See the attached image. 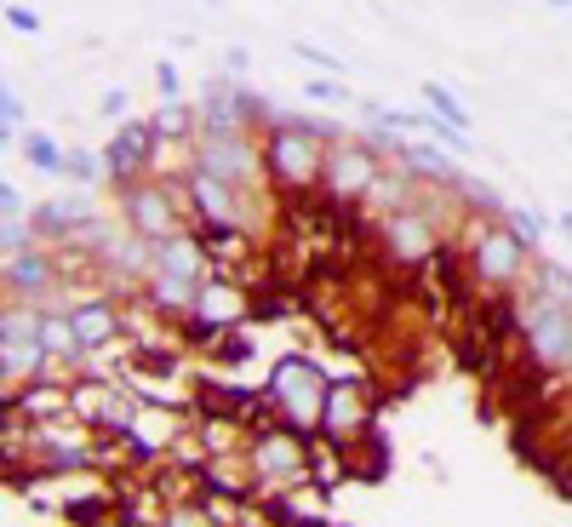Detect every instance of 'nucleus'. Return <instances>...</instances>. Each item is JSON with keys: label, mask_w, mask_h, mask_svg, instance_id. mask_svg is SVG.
I'll return each instance as SVG.
<instances>
[{"label": "nucleus", "mask_w": 572, "mask_h": 527, "mask_svg": "<svg viewBox=\"0 0 572 527\" xmlns=\"http://www.w3.org/2000/svg\"><path fill=\"white\" fill-rule=\"evenodd\" d=\"M453 241H458V258H464L469 287H476V293H521L526 264H533V247L509 230L504 207L493 218H464Z\"/></svg>", "instance_id": "f03ea898"}, {"label": "nucleus", "mask_w": 572, "mask_h": 527, "mask_svg": "<svg viewBox=\"0 0 572 527\" xmlns=\"http://www.w3.org/2000/svg\"><path fill=\"white\" fill-rule=\"evenodd\" d=\"M516 344L556 384L572 378V310L567 304H549L538 293H516Z\"/></svg>", "instance_id": "7ed1b4c3"}, {"label": "nucleus", "mask_w": 572, "mask_h": 527, "mask_svg": "<svg viewBox=\"0 0 572 527\" xmlns=\"http://www.w3.org/2000/svg\"><path fill=\"white\" fill-rule=\"evenodd\" d=\"M390 160L413 178V184H435V190H458V195L476 190V184H464V172L435 144H390Z\"/></svg>", "instance_id": "ddd939ff"}, {"label": "nucleus", "mask_w": 572, "mask_h": 527, "mask_svg": "<svg viewBox=\"0 0 572 527\" xmlns=\"http://www.w3.org/2000/svg\"><path fill=\"white\" fill-rule=\"evenodd\" d=\"M64 178H69V184H104V155L69 150V155H64Z\"/></svg>", "instance_id": "4be33fe9"}, {"label": "nucleus", "mask_w": 572, "mask_h": 527, "mask_svg": "<svg viewBox=\"0 0 572 527\" xmlns=\"http://www.w3.org/2000/svg\"><path fill=\"white\" fill-rule=\"evenodd\" d=\"M6 24H12L17 35H40V12H35V7H6Z\"/></svg>", "instance_id": "c85d7f7f"}, {"label": "nucleus", "mask_w": 572, "mask_h": 527, "mask_svg": "<svg viewBox=\"0 0 572 527\" xmlns=\"http://www.w3.org/2000/svg\"><path fill=\"white\" fill-rule=\"evenodd\" d=\"M195 167H207L223 184L263 195L270 178H263V138L252 127H235V132H195Z\"/></svg>", "instance_id": "6e6552de"}, {"label": "nucleus", "mask_w": 572, "mask_h": 527, "mask_svg": "<svg viewBox=\"0 0 572 527\" xmlns=\"http://www.w3.org/2000/svg\"><path fill=\"white\" fill-rule=\"evenodd\" d=\"M0 120H12V127H29V104L17 98V87L6 75H0Z\"/></svg>", "instance_id": "a878e982"}, {"label": "nucleus", "mask_w": 572, "mask_h": 527, "mask_svg": "<svg viewBox=\"0 0 572 527\" xmlns=\"http://www.w3.org/2000/svg\"><path fill=\"white\" fill-rule=\"evenodd\" d=\"M556 224H561V235H572V207H567V213L556 218Z\"/></svg>", "instance_id": "473e14b6"}, {"label": "nucleus", "mask_w": 572, "mask_h": 527, "mask_svg": "<svg viewBox=\"0 0 572 527\" xmlns=\"http://www.w3.org/2000/svg\"><path fill=\"white\" fill-rule=\"evenodd\" d=\"M57 516H64V527H115L120 522V499L109 488H98V493H64Z\"/></svg>", "instance_id": "4468645a"}, {"label": "nucleus", "mask_w": 572, "mask_h": 527, "mask_svg": "<svg viewBox=\"0 0 572 527\" xmlns=\"http://www.w3.org/2000/svg\"><path fill=\"white\" fill-rule=\"evenodd\" d=\"M390 441H384L378 430H366L361 441H350V448H343V464H350V481H384L390 476Z\"/></svg>", "instance_id": "2eb2a0df"}, {"label": "nucleus", "mask_w": 572, "mask_h": 527, "mask_svg": "<svg viewBox=\"0 0 572 527\" xmlns=\"http://www.w3.org/2000/svg\"><path fill=\"white\" fill-rule=\"evenodd\" d=\"M292 57H303L315 75H343V57H333V52H321L315 40H292Z\"/></svg>", "instance_id": "393cba45"}, {"label": "nucleus", "mask_w": 572, "mask_h": 527, "mask_svg": "<svg viewBox=\"0 0 572 527\" xmlns=\"http://www.w3.org/2000/svg\"><path fill=\"white\" fill-rule=\"evenodd\" d=\"M120 195V224L143 241H167L178 230H190V201H183V184H167V178H138V184L115 190Z\"/></svg>", "instance_id": "0eeeda50"}, {"label": "nucleus", "mask_w": 572, "mask_h": 527, "mask_svg": "<svg viewBox=\"0 0 572 527\" xmlns=\"http://www.w3.org/2000/svg\"><path fill=\"white\" fill-rule=\"evenodd\" d=\"M350 481V464H343V448L333 436H310V488H321V493H333V488H343Z\"/></svg>", "instance_id": "dca6fc26"}, {"label": "nucleus", "mask_w": 572, "mask_h": 527, "mask_svg": "<svg viewBox=\"0 0 572 527\" xmlns=\"http://www.w3.org/2000/svg\"><path fill=\"white\" fill-rule=\"evenodd\" d=\"M504 218H509V230H516L526 247H538V241L549 235V218L544 213H533V207H504Z\"/></svg>", "instance_id": "5701e85b"}, {"label": "nucleus", "mask_w": 572, "mask_h": 527, "mask_svg": "<svg viewBox=\"0 0 572 527\" xmlns=\"http://www.w3.org/2000/svg\"><path fill=\"white\" fill-rule=\"evenodd\" d=\"M549 7H572V0H549Z\"/></svg>", "instance_id": "72a5a7b5"}, {"label": "nucleus", "mask_w": 572, "mask_h": 527, "mask_svg": "<svg viewBox=\"0 0 572 527\" xmlns=\"http://www.w3.org/2000/svg\"><path fill=\"white\" fill-rule=\"evenodd\" d=\"M366 430H378V390L361 378H333L326 384V408H321V436L350 448Z\"/></svg>", "instance_id": "9d476101"}, {"label": "nucleus", "mask_w": 572, "mask_h": 527, "mask_svg": "<svg viewBox=\"0 0 572 527\" xmlns=\"http://www.w3.org/2000/svg\"><path fill=\"white\" fill-rule=\"evenodd\" d=\"M155 138H172V144H195L200 132V110L190 104V98H160V110L150 115Z\"/></svg>", "instance_id": "f3484780"}, {"label": "nucleus", "mask_w": 572, "mask_h": 527, "mask_svg": "<svg viewBox=\"0 0 572 527\" xmlns=\"http://www.w3.org/2000/svg\"><path fill=\"white\" fill-rule=\"evenodd\" d=\"M263 138V178L275 195H315L321 190V160H326V138H338L326 120H298V115H270Z\"/></svg>", "instance_id": "f257e3e1"}, {"label": "nucleus", "mask_w": 572, "mask_h": 527, "mask_svg": "<svg viewBox=\"0 0 572 527\" xmlns=\"http://www.w3.org/2000/svg\"><path fill=\"white\" fill-rule=\"evenodd\" d=\"M384 160L366 138H326V160H321V195L338 201V207H361L366 195H373V184L384 178Z\"/></svg>", "instance_id": "1a4fd4ad"}, {"label": "nucleus", "mask_w": 572, "mask_h": 527, "mask_svg": "<svg viewBox=\"0 0 572 527\" xmlns=\"http://www.w3.org/2000/svg\"><path fill=\"white\" fill-rule=\"evenodd\" d=\"M17 132H24V127H12V120H0V155H6V150L17 144Z\"/></svg>", "instance_id": "7c9ffc66"}, {"label": "nucleus", "mask_w": 572, "mask_h": 527, "mask_svg": "<svg viewBox=\"0 0 572 527\" xmlns=\"http://www.w3.org/2000/svg\"><path fill=\"white\" fill-rule=\"evenodd\" d=\"M521 293H538V298L567 304V310H572V270H567V264H556V258H533V264H526Z\"/></svg>", "instance_id": "a211bd4d"}, {"label": "nucleus", "mask_w": 572, "mask_h": 527, "mask_svg": "<svg viewBox=\"0 0 572 527\" xmlns=\"http://www.w3.org/2000/svg\"><path fill=\"white\" fill-rule=\"evenodd\" d=\"M326 384H333V378L321 373V361H310V356H281L270 384H263V396L275 401L281 424L315 436L321 430V408H326Z\"/></svg>", "instance_id": "423d86ee"}, {"label": "nucleus", "mask_w": 572, "mask_h": 527, "mask_svg": "<svg viewBox=\"0 0 572 527\" xmlns=\"http://www.w3.org/2000/svg\"><path fill=\"white\" fill-rule=\"evenodd\" d=\"M183 201H190L195 230L200 224H240V230H252V195L235 190V184H223V178H212L207 167H195L190 178H183Z\"/></svg>", "instance_id": "9b49d317"}, {"label": "nucleus", "mask_w": 572, "mask_h": 527, "mask_svg": "<svg viewBox=\"0 0 572 527\" xmlns=\"http://www.w3.org/2000/svg\"><path fill=\"white\" fill-rule=\"evenodd\" d=\"M303 92H310L315 104H350V80H343V75H310V80H303Z\"/></svg>", "instance_id": "b1692460"}, {"label": "nucleus", "mask_w": 572, "mask_h": 527, "mask_svg": "<svg viewBox=\"0 0 572 527\" xmlns=\"http://www.w3.org/2000/svg\"><path fill=\"white\" fill-rule=\"evenodd\" d=\"M247 464L258 493H298L310 488V436L281 419L263 424V430H247Z\"/></svg>", "instance_id": "39448f33"}, {"label": "nucleus", "mask_w": 572, "mask_h": 527, "mask_svg": "<svg viewBox=\"0 0 572 527\" xmlns=\"http://www.w3.org/2000/svg\"><path fill=\"white\" fill-rule=\"evenodd\" d=\"M150 167H155V127L150 120H120L104 144V184L127 190L138 178H150Z\"/></svg>", "instance_id": "f8f14e48"}, {"label": "nucleus", "mask_w": 572, "mask_h": 527, "mask_svg": "<svg viewBox=\"0 0 572 527\" xmlns=\"http://www.w3.org/2000/svg\"><path fill=\"white\" fill-rule=\"evenodd\" d=\"M223 57H230V69H235V75H240V69H247V64H252V57H247V47H230V52H223Z\"/></svg>", "instance_id": "2f4dec72"}, {"label": "nucleus", "mask_w": 572, "mask_h": 527, "mask_svg": "<svg viewBox=\"0 0 572 527\" xmlns=\"http://www.w3.org/2000/svg\"><path fill=\"white\" fill-rule=\"evenodd\" d=\"M17 155H24L35 172H52V178H64V155H69V150L57 144L52 132H40V127H24V132H17Z\"/></svg>", "instance_id": "6ab92c4d"}, {"label": "nucleus", "mask_w": 572, "mask_h": 527, "mask_svg": "<svg viewBox=\"0 0 572 527\" xmlns=\"http://www.w3.org/2000/svg\"><path fill=\"white\" fill-rule=\"evenodd\" d=\"M160 527H218V522L207 511V499H172L167 516H160Z\"/></svg>", "instance_id": "412c9836"}, {"label": "nucleus", "mask_w": 572, "mask_h": 527, "mask_svg": "<svg viewBox=\"0 0 572 527\" xmlns=\"http://www.w3.org/2000/svg\"><path fill=\"white\" fill-rule=\"evenodd\" d=\"M0 218H29V201L17 195V190L6 184V178H0Z\"/></svg>", "instance_id": "cd10ccee"}, {"label": "nucleus", "mask_w": 572, "mask_h": 527, "mask_svg": "<svg viewBox=\"0 0 572 527\" xmlns=\"http://www.w3.org/2000/svg\"><path fill=\"white\" fill-rule=\"evenodd\" d=\"M127 104H132V98L115 87V92H104V104H98V115H104V120H127Z\"/></svg>", "instance_id": "c756f323"}, {"label": "nucleus", "mask_w": 572, "mask_h": 527, "mask_svg": "<svg viewBox=\"0 0 572 527\" xmlns=\"http://www.w3.org/2000/svg\"><path fill=\"white\" fill-rule=\"evenodd\" d=\"M424 104H429V115H435V120H446V127H458V132H469V127H476V120H469V110L458 104V92L453 87H441V80H424Z\"/></svg>", "instance_id": "aec40b11"}, {"label": "nucleus", "mask_w": 572, "mask_h": 527, "mask_svg": "<svg viewBox=\"0 0 572 527\" xmlns=\"http://www.w3.org/2000/svg\"><path fill=\"white\" fill-rule=\"evenodd\" d=\"M155 92H160V98H183V80H178V64H167V57H160V64H155Z\"/></svg>", "instance_id": "bb28decb"}, {"label": "nucleus", "mask_w": 572, "mask_h": 527, "mask_svg": "<svg viewBox=\"0 0 572 527\" xmlns=\"http://www.w3.org/2000/svg\"><path fill=\"white\" fill-rule=\"evenodd\" d=\"M446 241H453V230H441L435 224V207L429 201H406V207H395V213H384V218H373V247H378V258L390 264V270H424L429 258H435Z\"/></svg>", "instance_id": "20e7f679"}]
</instances>
